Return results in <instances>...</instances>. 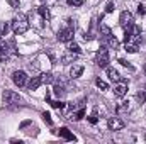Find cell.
I'll return each mask as SVG.
<instances>
[{"label": "cell", "instance_id": "1", "mask_svg": "<svg viewBox=\"0 0 146 144\" xmlns=\"http://www.w3.org/2000/svg\"><path fill=\"white\" fill-rule=\"evenodd\" d=\"M12 29L15 34H24L27 32L29 29V20H27V15L26 14H17L12 20Z\"/></svg>", "mask_w": 146, "mask_h": 144}, {"label": "cell", "instance_id": "2", "mask_svg": "<svg viewBox=\"0 0 146 144\" xmlns=\"http://www.w3.org/2000/svg\"><path fill=\"white\" fill-rule=\"evenodd\" d=\"M2 100H3V105L14 107V105H19V104L22 102V97H21L19 93L12 92V90H5L3 95H2Z\"/></svg>", "mask_w": 146, "mask_h": 144}, {"label": "cell", "instance_id": "3", "mask_svg": "<svg viewBox=\"0 0 146 144\" xmlns=\"http://www.w3.org/2000/svg\"><path fill=\"white\" fill-rule=\"evenodd\" d=\"M109 51H107V46H100V49L97 51V59H95V63H97V66L99 68H107L109 66Z\"/></svg>", "mask_w": 146, "mask_h": 144}, {"label": "cell", "instance_id": "4", "mask_svg": "<svg viewBox=\"0 0 146 144\" xmlns=\"http://www.w3.org/2000/svg\"><path fill=\"white\" fill-rule=\"evenodd\" d=\"M73 34H75V29L68 26V27H65V29L58 31L56 39H58L60 42H70V41H73Z\"/></svg>", "mask_w": 146, "mask_h": 144}, {"label": "cell", "instance_id": "5", "mask_svg": "<svg viewBox=\"0 0 146 144\" xmlns=\"http://www.w3.org/2000/svg\"><path fill=\"white\" fill-rule=\"evenodd\" d=\"M119 24H121L124 29H129V27L134 24V17H133V14H131L129 10L121 12V15H119Z\"/></svg>", "mask_w": 146, "mask_h": 144}, {"label": "cell", "instance_id": "6", "mask_svg": "<svg viewBox=\"0 0 146 144\" xmlns=\"http://www.w3.org/2000/svg\"><path fill=\"white\" fill-rule=\"evenodd\" d=\"M12 81H14L17 87H24V85L27 83V75H26V71H22V70L14 71L12 73Z\"/></svg>", "mask_w": 146, "mask_h": 144}, {"label": "cell", "instance_id": "7", "mask_svg": "<svg viewBox=\"0 0 146 144\" xmlns=\"http://www.w3.org/2000/svg\"><path fill=\"white\" fill-rule=\"evenodd\" d=\"M107 126H109L110 131H122V129L126 127V122H124V120H121L119 117H109Z\"/></svg>", "mask_w": 146, "mask_h": 144}, {"label": "cell", "instance_id": "8", "mask_svg": "<svg viewBox=\"0 0 146 144\" xmlns=\"http://www.w3.org/2000/svg\"><path fill=\"white\" fill-rule=\"evenodd\" d=\"M66 85L63 83V81H58L54 87H53V93H54V97L56 98H65V95H66Z\"/></svg>", "mask_w": 146, "mask_h": 144}, {"label": "cell", "instance_id": "9", "mask_svg": "<svg viewBox=\"0 0 146 144\" xmlns=\"http://www.w3.org/2000/svg\"><path fill=\"white\" fill-rule=\"evenodd\" d=\"M9 54H10V48L7 41H0V61L7 63L9 61Z\"/></svg>", "mask_w": 146, "mask_h": 144}, {"label": "cell", "instance_id": "10", "mask_svg": "<svg viewBox=\"0 0 146 144\" xmlns=\"http://www.w3.org/2000/svg\"><path fill=\"white\" fill-rule=\"evenodd\" d=\"M126 93H127V81H121V83H117V85L114 87V95H115V97L122 98Z\"/></svg>", "mask_w": 146, "mask_h": 144}, {"label": "cell", "instance_id": "11", "mask_svg": "<svg viewBox=\"0 0 146 144\" xmlns=\"http://www.w3.org/2000/svg\"><path fill=\"white\" fill-rule=\"evenodd\" d=\"M60 59H61V65H72V63H75V59H76V53L68 51V53H65Z\"/></svg>", "mask_w": 146, "mask_h": 144}, {"label": "cell", "instance_id": "12", "mask_svg": "<svg viewBox=\"0 0 146 144\" xmlns=\"http://www.w3.org/2000/svg\"><path fill=\"white\" fill-rule=\"evenodd\" d=\"M58 134H60V137H63L65 141H76V137L73 136L66 127H60V129H58Z\"/></svg>", "mask_w": 146, "mask_h": 144}, {"label": "cell", "instance_id": "13", "mask_svg": "<svg viewBox=\"0 0 146 144\" xmlns=\"http://www.w3.org/2000/svg\"><path fill=\"white\" fill-rule=\"evenodd\" d=\"M82 75H83V66H82V65H73L72 70H70V76H72V80L80 78Z\"/></svg>", "mask_w": 146, "mask_h": 144}, {"label": "cell", "instance_id": "14", "mask_svg": "<svg viewBox=\"0 0 146 144\" xmlns=\"http://www.w3.org/2000/svg\"><path fill=\"white\" fill-rule=\"evenodd\" d=\"M41 85H42V80H41V76H33V78L29 80V83H27L29 90H37Z\"/></svg>", "mask_w": 146, "mask_h": 144}, {"label": "cell", "instance_id": "15", "mask_svg": "<svg viewBox=\"0 0 146 144\" xmlns=\"http://www.w3.org/2000/svg\"><path fill=\"white\" fill-rule=\"evenodd\" d=\"M99 34L104 37V39H107V37L112 36V31H110L109 26H106V24H99Z\"/></svg>", "mask_w": 146, "mask_h": 144}, {"label": "cell", "instance_id": "16", "mask_svg": "<svg viewBox=\"0 0 146 144\" xmlns=\"http://www.w3.org/2000/svg\"><path fill=\"white\" fill-rule=\"evenodd\" d=\"M106 70H107V76H109L112 81H121V75H119V71H117L115 68H110V66H107Z\"/></svg>", "mask_w": 146, "mask_h": 144}, {"label": "cell", "instance_id": "17", "mask_svg": "<svg viewBox=\"0 0 146 144\" xmlns=\"http://www.w3.org/2000/svg\"><path fill=\"white\" fill-rule=\"evenodd\" d=\"M37 12H39V15H41L42 19H46V20L51 19V12H49V9H48L46 5H41V7L37 9Z\"/></svg>", "mask_w": 146, "mask_h": 144}, {"label": "cell", "instance_id": "18", "mask_svg": "<svg viewBox=\"0 0 146 144\" xmlns=\"http://www.w3.org/2000/svg\"><path fill=\"white\" fill-rule=\"evenodd\" d=\"M41 80H42V83H44V85H51V83L54 81V75H53L51 71L42 73V75H41Z\"/></svg>", "mask_w": 146, "mask_h": 144}, {"label": "cell", "instance_id": "19", "mask_svg": "<svg viewBox=\"0 0 146 144\" xmlns=\"http://www.w3.org/2000/svg\"><path fill=\"white\" fill-rule=\"evenodd\" d=\"M129 112V102H121L117 107H115V114H127Z\"/></svg>", "mask_w": 146, "mask_h": 144}, {"label": "cell", "instance_id": "20", "mask_svg": "<svg viewBox=\"0 0 146 144\" xmlns=\"http://www.w3.org/2000/svg\"><path fill=\"white\" fill-rule=\"evenodd\" d=\"M49 105L56 110H65V107H66V104H63L61 100H49Z\"/></svg>", "mask_w": 146, "mask_h": 144}, {"label": "cell", "instance_id": "21", "mask_svg": "<svg viewBox=\"0 0 146 144\" xmlns=\"http://www.w3.org/2000/svg\"><path fill=\"white\" fill-rule=\"evenodd\" d=\"M106 41H107V46H109L110 49H117V48H119V41H117V39H115L114 36L107 37Z\"/></svg>", "mask_w": 146, "mask_h": 144}, {"label": "cell", "instance_id": "22", "mask_svg": "<svg viewBox=\"0 0 146 144\" xmlns=\"http://www.w3.org/2000/svg\"><path fill=\"white\" fill-rule=\"evenodd\" d=\"M83 117H85V110H83V108H80V110H75V112H73V120H82V119H83Z\"/></svg>", "mask_w": 146, "mask_h": 144}, {"label": "cell", "instance_id": "23", "mask_svg": "<svg viewBox=\"0 0 146 144\" xmlns=\"http://www.w3.org/2000/svg\"><path fill=\"white\" fill-rule=\"evenodd\" d=\"M68 51H72V53H76V54H80V53H82L80 46H78L76 42H72V41H70V44H68Z\"/></svg>", "mask_w": 146, "mask_h": 144}, {"label": "cell", "instance_id": "24", "mask_svg": "<svg viewBox=\"0 0 146 144\" xmlns=\"http://www.w3.org/2000/svg\"><path fill=\"white\" fill-rule=\"evenodd\" d=\"M95 85H97V88H100V90H109V85H107L104 80H100V78L95 80Z\"/></svg>", "mask_w": 146, "mask_h": 144}, {"label": "cell", "instance_id": "25", "mask_svg": "<svg viewBox=\"0 0 146 144\" xmlns=\"http://www.w3.org/2000/svg\"><path fill=\"white\" fill-rule=\"evenodd\" d=\"M88 122L90 124H97L99 122V115H97V108H94V112L88 115Z\"/></svg>", "mask_w": 146, "mask_h": 144}, {"label": "cell", "instance_id": "26", "mask_svg": "<svg viewBox=\"0 0 146 144\" xmlns=\"http://www.w3.org/2000/svg\"><path fill=\"white\" fill-rule=\"evenodd\" d=\"M126 51L131 53V54H134V53H138V46L136 44H131V42H126Z\"/></svg>", "mask_w": 146, "mask_h": 144}, {"label": "cell", "instance_id": "27", "mask_svg": "<svg viewBox=\"0 0 146 144\" xmlns=\"http://www.w3.org/2000/svg\"><path fill=\"white\" fill-rule=\"evenodd\" d=\"M136 97H138V100H139V104H146V90H139Z\"/></svg>", "mask_w": 146, "mask_h": 144}, {"label": "cell", "instance_id": "28", "mask_svg": "<svg viewBox=\"0 0 146 144\" xmlns=\"http://www.w3.org/2000/svg\"><path fill=\"white\" fill-rule=\"evenodd\" d=\"M133 39H134V42H133V44H136L138 48H139V46H143V42H145V37L141 36V34H139V36H134Z\"/></svg>", "mask_w": 146, "mask_h": 144}, {"label": "cell", "instance_id": "29", "mask_svg": "<svg viewBox=\"0 0 146 144\" xmlns=\"http://www.w3.org/2000/svg\"><path fill=\"white\" fill-rule=\"evenodd\" d=\"M27 66H29V70H31L33 73H37V71H39V65H37V61H31Z\"/></svg>", "mask_w": 146, "mask_h": 144}, {"label": "cell", "instance_id": "30", "mask_svg": "<svg viewBox=\"0 0 146 144\" xmlns=\"http://www.w3.org/2000/svg\"><path fill=\"white\" fill-rule=\"evenodd\" d=\"M42 120H44L46 124H49V126L53 124V120H51V115H49L48 112H42Z\"/></svg>", "mask_w": 146, "mask_h": 144}, {"label": "cell", "instance_id": "31", "mask_svg": "<svg viewBox=\"0 0 146 144\" xmlns=\"http://www.w3.org/2000/svg\"><path fill=\"white\" fill-rule=\"evenodd\" d=\"M145 14H146V7L143 5V3H139V5H138V15H139V17H143Z\"/></svg>", "mask_w": 146, "mask_h": 144}, {"label": "cell", "instance_id": "32", "mask_svg": "<svg viewBox=\"0 0 146 144\" xmlns=\"http://www.w3.org/2000/svg\"><path fill=\"white\" fill-rule=\"evenodd\" d=\"M66 2H68V5H73V7H80L83 3V0H66Z\"/></svg>", "mask_w": 146, "mask_h": 144}, {"label": "cell", "instance_id": "33", "mask_svg": "<svg viewBox=\"0 0 146 144\" xmlns=\"http://www.w3.org/2000/svg\"><path fill=\"white\" fill-rule=\"evenodd\" d=\"M119 63H121L122 66H126V68H129V70L133 71V66H131V65H129V61H126L124 58H119Z\"/></svg>", "mask_w": 146, "mask_h": 144}, {"label": "cell", "instance_id": "34", "mask_svg": "<svg viewBox=\"0 0 146 144\" xmlns=\"http://www.w3.org/2000/svg\"><path fill=\"white\" fill-rule=\"evenodd\" d=\"M9 31H10V26H9V24H3V26H2V36H7Z\"/></svg>", "mask_w": 146, "mask_h": 144}, {"label": "cell", "instance_id": "35", "mask_svg": "<svg viewBox=\"0 0 146 144\" xmlns=\"http://www.w3.org/2000/svg\"><path fill=\"white\" fill-rule=\"evenodd\" d=\"M114 9H115V5H114L112 2H109V3H107V7H106V12L110 14V12H114Z\"/></svg>", "mask_w": 146, "mask_h": 144}, {"label": "cell", "instance_id": "36", "mask_svg": "<svg viewBox=\"0 0 146 144\" xmlns=\"http://www.w3.org/2000/svg\"><path fill=\"white\" fill-rule=\"evenodd\" d=\"M7 2H9V5H10V7H14V9H15V7H19V3H21V0H7Z\"/></svg>", "mask_w": 146, "mask_h": 144}, {"label": "cell", "instance_id": "37", "mask_svg": "<svg viewBox=\"0 0 146 144\" xmlns=\"http://www.w3.org/2000/svg\"><path fill=\"white\" fill-rule=\"evenodd\" d=\"M143 70H145V73H146V63H145V66H143Z\"/></svg>", "mask_w": 146, "mask_h": 144}, {"label": "cell", "instance_id": "38", "mask_svg": "<svg viewBox=\"0 0 146 144\" xmlns=\"http://www.w3.org/2000/svg\"><path fill=\"white\" fill-rule=\"evenodd\" d=\"M0 36H2V29H0Z\"/></svg>", "mask_w": 146, "mask_h": 144}, {"label": "cell", "instance_id": "39", "mask_svg": "<svg viewBox=\"0 0 146 144\" xmlns=\"http://www.w3.org/2000/svg\"><path fill=\"white\" fill-rule=\"evenodd\" d=\"M41 2H44V0H41Z\"/></svg>", "mask_w": 146, "mask_h": 144}]
</instances>
